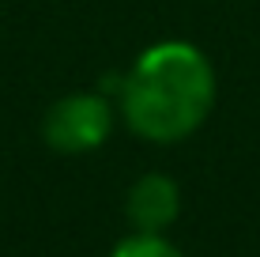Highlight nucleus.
Wrapping results in <instances>:
<instances>
[{"instance_id": "f257e3e1", "label": "nucleus", "mask_w": 260, "mask_h": 257, "mask_svg": "<svg viewBox=\"0 0 260 257\" xmlns=\"http://www.w3.org/2000/svg\"><path fill=\"white\" fill-rule=\"evenodd\" d=\"M215 106V68L192 42H155L121 79V113L136 136L177 144L208 121Z\"/></svg>"}, {"instance_id": "7ed1b4c3", "label": "nucleus", "mask_w": 260, "mask_h": 257, "mask_svg": "<svg viewBox=\"0 0 260 257\" xmlns=\"http://www.w3.org/2000/svg\"><path fill=\"white\" fill-rule=\"evenodd\" d=\"M124 212H128V223L136 227V231L162 235L177 219V212H181V189H177V182L166 178V174H143V178L132 182Z\"/></svg>"}, {"instance_id": "f03ea898", "label": "nucleus", "mask_w": 260, "mask_h": 257, "mask_svg": "<svg viewBox=\"0 0 260 257\" xmlns=\"http://www.w3.org/2000/svg\"><path fill=\"white\" fill-rule=\"evenodd\" d=\"M113 129V106L110 99L94 91H79V95H64L60 102H53L42 121V136L53 152L64 155H83L106 144Z\"/></svg>"}, {"instance_id": "20e7f679", "label": "nucleus", "mask_w": 260, "mask_h": 257, "mask_svg": "<svg viewBox=\"0 0 260 257\" xmlns=\"http://www.w3.org/2000/svg\"><path fill=\"white\" fill-rule=\"evenodd\" d=\"M110 257H185L181 250H177L174 242H166L162 235H147V231H136L128 235L124 242L113 246Z\"/></svg>"}]
</instances>
